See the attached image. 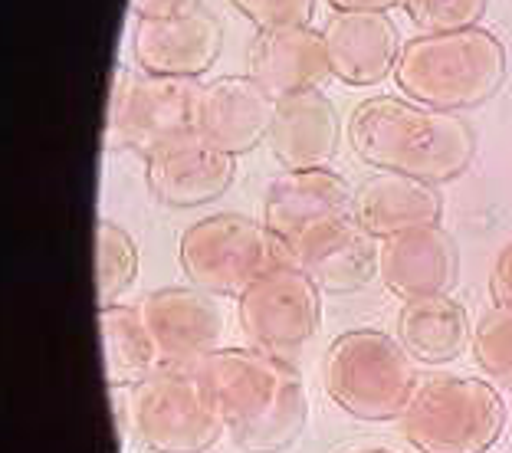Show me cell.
<instances>
[{"instance_id":"obj_9","label":"cell","mask_w":512,"mask_h":453,"mask_svg":"<svg viewBox=\"0 0 512 453\" xmlns=\"http://www.w3.org/2000/svg\"><path fill=\"white\" fill-rule=\"evenodd\" d=\"M322 289L296 263H279L237 296V319L247 342L260 352L289 355L322 325Z\"/></svg>"},{"instance_id":"obj_27","label":"cell","mask_w":512,"mask_h":453,"mask_svg":"<svg viewBox=\"0 0 512 453\" xmlns=\"http://www.w3.org/2000/svg\"><path fill=\"white\" fill-rule=\"evenodd\" d=\"M201 0H128V10L138 20H168V17H184L194 14Z\"/></svg>"},{"instance_id":"obj_13","label":"cell","mask_w":512,"mask_h":453,"mask_svg":"<svg viewBox=\"0 0 512 453\" xmlns=\"http://www.w3.org/2000/svg\"><path fill=\"white\" fill-rule=\"evenodd\" d=\"M378 276L394 296L424 299L450 296L460 280V247L440 224L411 227L381 240Z\"/></svg>"},{"instance_id":"obj_12","label":"cell","mask_w":512,"mask_h":453,"mask_svg":"<svg viewBox=\"0 0 512 453\" xmlns=\"http://www.w3.org/2000/svg\"><path fill=\"white\" fill-rule=\"evenodd\" d=\"M148 188L168 207H201L234 184V155L188 132L145 158Z\"/></svg>"},{"instance_id":"obj_10","label":"cell","mask_w":512,"mask_h":453,"mask_svg":"<svg viewBox=\"0 0 512 453\" xmlns=\"http://www.w3.org/2000/svg\"><path fill=\"white\" fill-rule=\"evenodd\" d=\"M355 214V191L329 168L286 171L266 194V220L270 234L279 240L286 260L293 263L306 243L325 227Z\"/></svg>"},{"instance_id":"obj_23","label":"cell","mask_w":512,"mask_h":453,"mask_svg":"<svg viewBox=\"0 0 512 453\" xmlns=\"http://www.w3.org/2000/svg\"><path fill=\"white\" fill-rule=\"evenodd\" d=\"M138 280V243L115 220L96 224V302L115 306Z\"/></svg>"},{"instance_id":"obj_19","label":"cell","mask_w":512,"mask_h":453,"mask_svg":"<svg viewBox=\"0 0 512 453\" xmlns=\"http://www.w3.org/2000/svg\"><path fill=\"white\" fill-rule=\"evenodd\" d=\"M293 263L325 293H358L378 276L381 247L352 214L312 237Z\"/></svg>"},{"instance_id":"obj_24","label":"cell","mask_w":512,"mask_h":453,"mask_svg":"<svg viewBox=\"0 0 512 453\" xmlns=\"http://www.w3.org/2000/svg\"><path fill=\"white\" fill-rule=\"evenodd\" d=\"M473 355L490 381L512 391V309L493 306L473 332Z\"/></svg>"},{"instance_id":"obj_7","label":"cell","mask_w":512,"mask_h":453,"mask_svg":"<svg viewBox=\"0 0 512 453\" xmlns=\"http://www.w3.org/2000/svg\"><path fill=\"white\" fill-rule=\"evenodd\" d=\"M178 260L191 286L211 296H240L273 266L289 263L266 224L243 214H211L181 234Z\"/></svg>"},{"instance_id":"obj_14","label":"cell","mask_w":512,"mask_h":453,"mask_svg":"<svg viewBox=\"0 0 512 453\" xmlns=\"http://www.w3.org/2000/svg\"><path fill=\"white\" fill-rule=\"evenodd\" d=\"M276 99L250 76H220L201 89L194 132L227 155H247L270 138Z\"/></svg>"},{"instance_id":"obj_17","label":"cell","mask_w":512,"mask_h":453,"mask_svg":"<svg viewBox=\"0 0 512 453\" xmlns=\"http://www.w3.org/2000/svg\"><path fill=\"white\" fill-rule=\"evenodd\" d=\"M247 69L253 83H260L273 99L319 89L332 76L325 40L312 27L256 30L247 53Z\"/></svg>"},{"instance_id":"obj_22","label":"cell","mask_w":512,"mask_h":453,"mask_svg":"<svg viewBox=\"0 0 512 453\" xmlns=\"http://www.w3.org/2000/svg\"><path fill=\"white\" fill-rule=\"evenodd\" d=\"M99 342L102 368L112 388H138L158 368H165L138 306L115 302V306L99 309Z\"/></svg>"},{"instance_id":"obj_26","label":"cell","mask_w":512,"mask_h":453,"mask_svg":"<svg viewBox=\"0 0 512 453\" xmlns=\"http://www.w3.org/2000/svg\"><path fill=\"white\" fill-rule=\"evenodd\" d=\"M243 17H250L260 30L273 27H309L316 14V0H230Z\"/></svg>"},{"instance_id":"obj_28","label":"cell","mask_w":512,"mask_h":453,"mask_svg":"<svg viewBox=\"0 0 512 453\" xmlns=\"http://www.w3.org/2000/svg\"><path fill=\"white\" fill-rule=\"evenodd\" d=\"M490 293L496 299V306H509L512 309V243H506L503 253H499L496 266H493Z\"/></svg>"},{"instance_id":"obj_5","label":"cell","mask_w":512,"mask_h":453,"mask_svg":"<svg viewBox=\"0 0 512 453\" xmlns=\"http://www.w3.org/2000/svg\"><path fill=\"white\" fill-rule=\"evenodd\" d=\"M401 427L421 453H486L506 431V401L486 381L437 375L417 385Z\"/></svg>"},{"instance_id":"obj_8","label":"cell","mask_w":512,"mask_h":453,"mask_svg":"<svg viewBox=\"0 0 512 453\" xmlns=\"http://www.w3.org/2000/svg\"><path fill=\"white\" fill-rule=\"evenodd\" d=\"M201 83L181 76H135L119 63L112 79L106 148L138 151L148 158L151 151L194 132Z\"/></svg>"},{"instance_id":"obj_1","label":"cell","mask_w":512,"mask_h":453,"mask_svg":"<svg viewBox=\"0 0 512 453\" xmlns=\"http://www.w3.org/2000/svg\"><path fill=\"white\" fill-rule=\"evenodd\" d=\"M197 371L211 385L230 440L247 453H283L309 417L302 375L283 355L260 348H220Z\"/></svg>"},{"instance_id":"obj_25","label":"cell","mask_w":512,"mask_h":453,"mask_svg":"<svg viewBox=\"0 0 512 453\" xmlns=\"http://www.w3.org/2000/svg\"><path fill=\"white\" fill-rule=\"evenodd\" d=\"M401 7L424 33L467 30L486 14V0H404Z\"/></svg>"},{"instance_id":"obj_3","label":"cell","mask_w":512,"mask_h":453,"mask_svg":"<svg viewBox=\"0 0 512 453\" xmlns=\"http://www.w3.org/2000/svg\"><path fill=\"white\" fill-rule=\"evenodd\" d=\"M394 79L404 96L444 112L473 109L506 83V46L483 27L407 40Z\"/></svg>"},{"instance_id":"obj_11","label":"cell","mask_w":512,"mask_h":453,"mask_svg":"<svg viewBox=\"0 0 512 453\" xmlns=\"http://www.w3.org/2000/svg\"><path fill=\"white\" fill-rule=\"evenodd\" d=\"M138 312L158 345L161 365L197 368L204 358L220 352L224 316L211 293L197 286H165L138 302Z\"/></svg>"},{"instance_id":"obj_30","label":"cell","mask_w":512,"mask_h":453,"mask_svg":"<svg viewBox=\"0 0 512 453\" xmlns=\"http://www.w3.org/2000/svg\"><path fill=\"white\" fill-rule=\"evenodd\" d=\"M358 453H391V450H358Z\"/></svg>"},{"instance_id":"obj_15","label":"cell","mask_w":512,"mask_h":453,"mask_svg":"<svg viewBox=\"0 0 512 453\" xmlns=\"http://www.w3.org/2000/svg\"><path fill=\"white\" fill-rule=\"evenodd\" d=\"M332 76L348 86H375L401 60V37L384 10H339L322 30Z\"/></svg>"},{"instance_id":"obj_21","label":"cell","mask_w":512,"mask_h":453,"mask_svg":"<svg viewBox=\"0 0 512 453\" xmlns=\"http://www.w3.org/2000/svg\"><path fill=\"white\" fill-rule=\"evenodd\" d=\"M398 339L414 362L447 365L467 352L470 319L467 309L450 296L407 299L398 316Z\"/></svg>"},{"instance_id":"obj_29","label":"cell","mask_w":512,"mask_h":453,"mask_svg":"<svg viewBox=\"0 0 512 453\" xmlns=\"http://www.w3.org/2000/svg\"><path fill=\"white\" fill-rule=\"evenodd\" d=\"M335 10H388L404 0H329Z\"/></svg>"},{"instance_id":"obj_6","label":"cell","mask_w":512,"mask_h":453,"mask_svg":"<svg viewBox=\"0 0 512 453\" xmlns=\"http://www.w3.org/2000/svg\"><path fill=\"white\" fill-rule=\"evenodd\" d=\"M132 431L155 453H204L227 431L197 368H158L132 394Z\"/></svg>"},{"instance_id":"obj_18","label":"cell","mask_w":512,"mask_h":453,"mask_svg":"<svg viewBox=\"0 0 512 453\" xmlns=\"http://www.w3.org/2000/svg\"><path fill=\"white\" fill-rule=\"evenodd\" d=\"M342 122L339 112L319 89L296 92L276 99L270 148L286 171H316L325 168L339 151Z\"/></svg>"},{"instance_id":"obj_2","label":"cell","mask_w":512,"mask_h":453,"mask_svg":"<svg viewBox=\"0 0 512 453\" xmlns=\"http://www.w3.org/2000/svg\"><path fill=\"white\" fill-rule=\"evenodd\" d=\"M348 142L368 165L427 184L453 181L476 151L473 129L460 115L391 96L368 99L352 112Z\"/></svg>"},{"instance_id":"obj_20","label":"cell","mask_w":512,"mask_h":453,"mask_svg":"<svg viewBox=\"0 0 512 453\" xmlns=\"http://www.w3.org/2000/svg\"><path fill=\"white\" fill-rule=\"evenodd\" d=\"M440 214H444V201L434 184L407 178V174L384 171L355 191V220L378 240L404 234L411 227L440 224Z\"/></svg>"},{"instance_id":"obj_16","label":"cell","mask_w":512,"mask_h":453,"mask_svg":"<svg viewBox=\"0 0 512 453\" xmlns=\"http://www.w3.org/2000/svg\"><path fill=\"white\" fill-rule=\"evenodd\" d=\"M224 46V27L207 10H194L168 20H138L135 27V63L151 76L197 79L207 73Z\"/></svg>"},{"instance_id":"obj_4","label":"cell","mask_w":512,"mask_h":453,"mask_svg":"<svg viewBox=\"0 0 512 453\" xmlns=\"http://www.w3.org/2000/svg\"><path fill=\"white\" fill-rule=\"evenodd\" d=\"M325 394L358 421H394L417 391V362L381 329L342 332L322 365Z\"/></svg>"}]
</instances>
